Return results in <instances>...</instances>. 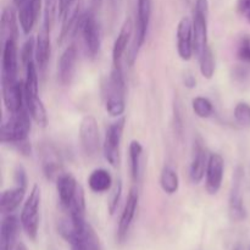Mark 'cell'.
<instances>
[{"label": "cell", "mask_w": 250, "mask_h": 250, "mask_svg": "<svg viewBox=\"0 0 250 250\" xmlns=\"http://www.w3.org/2000/svg\"><path fill=\"white\" fill-rule=\"evenodd\" d=\"M234 121L238 126L248 128L250 127V105L246 102H239L233 111Z\"/></svg>", "instance_id": "obj_30"}, {"label": "cell", "mask_w": 250, "mask_h": 250, "mask_svg": "<svg viewBox=\"0 0 250 250\" xmlns=\"http://www.w3.org/2000/svg\"><path fill=\"white\" fill-rule=\"evenodd\" d=\"M193 38H194V54H200L209 46L208 43V24H209V1L195 0L193 10Z\"/></svg>", "instance_id": "obj_6"}, {"label": "cell", "mask_w": 250, "mask_h": 250, "mask_svg": "<svg viewBox=\"0 0 250 250\" xmlns=\"http://www.w3.org/2000/svg\"><path fill=\"white\" fill-rule=\"evenodd\" d=\"M192 109L199 119H209L214 115V104L205 97H195L192 100Z\"/></svg>", "instance_id": "obj_29"}, {"label": "cell", "mask_w": 250, "mask_h": 250, "mask_svg": "<svg viewBox=\"0 0 250 250\" xmlns=\"http://www.w3.org/2000/svg\"><path fill=\"white\" fill-rule=\"evenodd\" d=\"M31 120L26 106L20 111L10 114L9 119L1 125V143L15 146L24 155H31V146L28 144Z\"/></svg>", "instance_id": "obj_1"}, {"label": "cell", "mask_w": 250, "mask_h": 250, "mask_svg": "<svg viewBox=\"0 0 250 250\" xmlns=\"http://www.w3.org/2000/svg\"><path fill=\"white\" fill-rule=\"evenodd\" d=\"M19 27H17L16 12L12 7L7 6L1 14V43L7 39H17Z\"/></svg>", "instance_id": "obj_25"}, {"label": "cell", "mask_w": 250, "mask_h": 250, "mask_svg": "<svg viewBox=\"0 0 250 250\" xmlns=\"http://www.w3.org/2000/svg\"><path fill=\"white\" fill-rule=\"evenodd\" d=\"M129 167L133 183L141 182L142 177V160H143V146L141 142L132 141L129 143Z\"/></svg>", "instance_id": "obj_26"}, {"label": "cell", "mask_w": 250, "mask_h": 250, "mask_svg": "<svg viewBox=\"0 0 250 250\" xmlns=\"http://www.w3.org/2000/svg\"><path fill=\"white\" fill-rule=\"evenodd\" d=\"M122 197V182L119 180L117 182L114 183L111 188V193H110L109 204H107V209H109L110 215H114L116 212L117 208H119L120 202H121Z\"/></svg>", "instance_id": "obj_32"}, {"label": "cell", "mask_w": 250, "mask_h": 250, "mask_svg": "<svg viewBox=\"0 0 250 250\" xmlns=\"http://www.w3.org/2000/svg\"><path fill=\"white\" fill-rule=\"evenodd\" d=\"M105 109L114 117H121L126 110V81L122 67H112L105 84Z\"/></svg>", "instance_id": "obj_2"}, {"label": "cell", "mask_w": 250, "mask_h": 250, "mask_svg": "<svg viewBox=\"0 0 250 250\" xmlns=\"http://www.w3.org/2000/svg\"><path fill=\"white\" fill-rule=\"evenodd\" d=\"M17 80H19L17 39H7L2 43L1 83L15 82Z\"/></svg>", "instance_id": "obj_10"}, {"label": "cell", "mask_w": 250, "mask_h": 250, "mask_svg": "<svg viewBox=\"0 0 250 250\" xmlns=\"http://www.w3.org/2000/svg\"><path fill=\"white\" fill-rule=\"evenodd\" d=\"M207 146L202 137H197L193 143L192 160L189 165V178L194 185H198L205 177L208 167V161H209Z\"/></svg>", "instance_id": "obj_12"}, {"label": "cell", "mask_w": 250, "mask_h": 250, "mask_svg": "<svg viewBox=\"0 0 250 250\" xmlns=\"http://www.w3.org/2000/svg\"><path fill=\"white\" fill-rule=\"evenodd\" d=\"M88 186L90 190L94 193H106L110 192L114 186L111 173L105 168H95L88 177Z\"/></svg>", "instance_id": "obj_24"}, {"label": "cell", "mask_w": 250, "mask_h": 250, "mask_svg": "<svg viewBox=\"0 0 250 250\" xmlns=\"http://www.w3.org/2000/svg\"><path fill=\"white\" fill-rule=\"evenodd\" d=\"M41 203H42V192L41 187L38 185H34L32 187L31 193L27 197L26 202L22 207L21 215H20V221L21 227L23 229L24 233L31 241H36L38 236L39 229V212H41Z\"/></svg>", "instance_id": "obj_4"}, {"label": "cell", "mask_w": 250, "mask_h": 250, "mask_svg": "<svg viewBox=\"0 0 250 250\" xmlns=\"http://www.w3.org/2000/svg\"><path fill=\"white\" fill-rule=\"evenodd\" d=\"M70 1L71 0H60V1H59V15H60L61 12L66 9V6H67L68 2Z\"/></svg>", "instance_id": "obj_37"}, {"label": "cell", "mask_w": 250, "mask_h": 250, "mask_svg": "<svg viewBox=\"0 0 250 250\" xmlns=\"http://www.w3.org/2000/svg\"><path fill=\"white\" fill-rule=\"evenodd\" d=\"M14 181L16 186H21V187L27 188V175L26 170L22 167L21 165H17L14 172Z\"/></svg>", "instance_id": "obj_34"}, {"label": "cell", "mask_w": 250, "mask_h": 250, "mask_svg": "<svg viewBox=\"0 0 250 250\" xmlns=\"http://www.w3.org/2000/svg\"><path fill=\"white\" fill-rule=\"evenodd\" d=\"M133 28L134 26L131 17H127L117 34V38L115 39L114 46H112V67H122V59H124L127 46L131 41Z\"/></svg>", "instance_id": "obj_20"}, {"label": "cell", "mask_w": 250, "mask_h": 250, "mask_svg": "<svg viewBox=\"0 0 250 250\" xmlns=\"http://www.w3.org/2000/svg\"><path fill=\"white\" fill-rule=\"evenodd\" d=\"M50 27L51 24L44 22L41 32L38 33L36 39V63L39 72H44L48 67L49 59L51 54L50 44Z\"/></svg>", "instance_id": "obj_18"}, {"label": "cell", "mask_w": 250, "mask_h": 250, "mask_svg": "<svg viewBox=\"0 0 250 250\" xmlns=\"http://www.w3.org/2000/svg\"><path fill=\"white\" fill-rule=\"evenodd\" d=\"M244 171L241 166L234 170L229 198V215L233 222H241L247 219V209L243 197Z\"/></svg>", "instance_id": "obj_8"}, {"label": "cell", "mask_w": 250, "mask_h": 250, "mask_svg": "<svg viewBox=\"0 0 250 250\" xmlns=\"http://www.w3.org/2000/svg\"><path fill=\"white\" fill-rule=\"evenodd\" d=\"M250 66H237L233 70V78L238 84H248L250 82Z\"/></svg>", "instance_id": "obj_33"}, {"label": "cell", "mask_w": 250, "mask_h": 250, "mask_svg": "<svg viewBox=\"0 0 250 250\" xmlns=\"http://www.w3.org/2000/svg\"><path fill=\"white\" fill-rule=\"evenodd\" d=\"M161 189L168 195H173L178 192L180 188V177L177 171L171 166H165L160 175Z\"/></svg>", "instance_id": "obj_27"}, {"label": "cell", "mask_w": 250, "mask_h": 250, "mask_svg": "<svg viewBox=\"0 0 250 250\" xmlns=\"http://www.w3.org/2000/svg\"><path fill=\"white\" fill-rule=\"evenodd\" d=\"M42 170L49 181H56L62 173V158L54 144L44 143L41 146Z\"/></svg>", "instance_id": "obj_11"}, {"label": "cell", "mask_w": 250, "mask_h": 250, "mask_svg": "<svg viewBox=\"0 0 250 250\" xmlns=\"http://www.w3.org/2000/svg\"><path fill=\"white\" fill-rule=\"evenodd\" d=\"M82 5L83 0H71L67 6H66V9L60 14V16L62 17L60 43H62L63 39L67 38L71 33H75V28L78 23V20L83 14Z\"/></svg>", "instance_id": "obj_21"}, {"label": "cell", "mask_w": 250, "mask_h": 250, "mask_svg": "<svg viewBox=\"0 0 250 250\" xmlns=\"http://www.w3.org/2000/svg\"><path fill=\"white\" fill-rule=\"evenodd\" d=\"M75 33H78L82 38L87 55L95 58L99 54L100 45H102V34H100V27L97 17L92 10L83 12L78 20Z\"/></svg>", "instance_id": "obj_3"}, {"label": "cell", "mask_w": 250, "mask_h": 250, "mask_svg": "<svg viewBox=\"0 0 250 250\" xmlns=\"http://www.w3.org/2000/svg\"><path fill=\"white\" fill-rule=\"evenodd\" d=\"M77 48L71 44L61 54L58 61V78L59 82L67 87L72 83L77 68Z\"/></svg>", "instance_id": "obj_16"}, {"label": "cell", "mask_w": 250, "mask_h": 250, "mask_svg": "<svg viewBox=\"0 0 250 250\" xmlns=\"http://www.w3.org/2000/svg\"><path fill=\"white\" fill-rule=\"evenodd\" d=\"M138 204H139L138 189H137V188H132L128 193L126 204H125L121 217H120L119 227H117L116 238L120 244H122L125 241H126L127 234H128L129 229H131L132 226V222H133L134 216H136L137 209H138Z\"/></svg>", "instance_id": "obj_13"}, {"label": "cell", "mask_w": 250, "mask_h": 250, "mask_svg": "<svg viewBox=\"0 0 250 250\" xmlns=\"http://www.w3.org/2000/svg\"><path fill=\"white\" fill-rule=\"evenodd\" d=\"M26 189L27 188L21 187V186H15L14 188H9L1 193L0 210L4 216L12 214L22 204L26 195Z\"/></svg>", "instance_id": "obj_23"}, {"label": "cell", "mask_w": 250, "mask_h": 250, "mask_svg": "<svg viewBox=\"0 0 250 250\" xmlns=\"http://www.w3.org/2000/svg\"><path fill=\"white\" fill-rule=\"evenodd\" d=\"M99 127L93 115H85L80 124V142L87 156L97 155L99 151Z\"/></svg>", "instance_id": "obj_9"}, {"label": "cell", "mask_w": 250, "mask_h": 250, "mask_svg": "<svg viewBox=\"0 0 250 250\" xmlns=\"http://www.w3.org/2000/svg\"><path fill=\"white\" fill-rule=\"evenodd\" d=\"M199 59V68H200V73L204 78L207 80H211L214 77L215 73V58H214V53H212V49L210 46H208L200 56H198Z\"/></svg>", "instance_id": "obj_28"}, {"label": "cell", "mask_w": 250, "mask_h": 250, "mask_svg": "<svg viewBox=\"0 0 250 250\" xmlns=\"http://www.w3.org/2000/svg\"><path fill=\"white\" fill-rule=\"evenodd\" d=\"M237 58L242 63L250 66V36L248 34L239 39L237 45Z\"/></svg>", "instance_id": "obj_31"}, {"label": "cell", "mask_w": 250, "mask_h": 250, "mask_svg": "<svg viewBox=\"0 0 250 250\" xmlns=\"http://www.w3.org/2000/svg\"><path fill=\"white\" fill-rule=\"evenodd\" d=\"M237 10L250 23V0H238L237 1Z\"/></svg>", "instance_id": "obj_35"}, {"label": "cell", "mask_w": 250, "mask_h": 250, "mask_svg": "<svg viewBox=\"0 0 250 250\" xmlns=\"http://www.w3.org/2000/svg\"><path fill=\"white\" fill-rule=\"evenodd\" d=\"M92 2L93 5H94V7H98V9H99L103 4V0H92Z\"/></svg>", "instance_id": "obj_39"}, {"label": "cell", "mask_w": 250, "mask_h": 250, "mask_svg": "<svg viewBox=\"0 0 250 250\" xmlns=\"http://www.w3.org/2000/svg\"><path fill=\"white\" fill-rule=\"evenodd\" d=\"M126 126L125 116L117 117L105 132L104 143H103V153L104 158L111 166H117L120 164V151H121V142L124 136V129Z\"/></svg>", "instance_id": "obj_7"}, {"label": "cell", "mask_w": 250, "mask_h": 250, "mask_svg": "<svg viewBox=\"0 0 250 250\" xmlns=\"http://www.w3.org/2000/svg\"><path fill=\"white\" fill-rule=\"evenodd\" d=\"M177 53L183 61H189L194 55V38H193V23L189 17H182L178 22Z\"/></svg>", "instance_id": "obj_15"}, {"label": "cell", "mask_w": 250, "mask_h": 250, "mask_svg": "<svg viewBox=\"0 0 250 250\" xmlns=\"http://www.w3.org/2000/svg\"><path fill=\"white\" fill-rule=\"evenodd\" d=\"M55 182L56 192H58L61 208L63 210H67L70 205L72 204L76 195L82 189V186L80 185V182H77V180L71 173H61Z\"/></svg>", "instance_id": "obj_17"}, {"label": "cell", "mask_w": 250, "mask_h": 250, "mask_svg": "<svg viewBox=\"0 0 250 250\" xmlns=\"http://www.w3.org/2000/svg\"><path fill=\"white\" fill-rule=\"evenodd\" d=\"M225 173V160L221 154H210L205 173V189L209 194L215 195L221 189Z\"/></svg>", "instance_id": "obj_14"}, {"label": "cell", "mask_w": 250, "mask_h": 250, "mask_svg": "<svg viewBox=\"0 0 250 250\" xmlns=\"http://www.w3.org/2000/svg\"><path fill=\"white\" fill-rule=\"evenodd\" d=\"M43 0H27L21 7H19V21L22 32L29 34L41 15Z\"/></svg>", "instance_id": "obj_22"}, {"label": "cell", "mask_w": 250, "mask_h": 250, "mask_svg": "<svg viewBox=\"0 0 250 250\" xmlns=\"http://www.w3.org/2000/svg\"><path fill=\"white\" fill-rule=\"evenodd\" d=\"M183 83H185L186 87L188 88H194L195 84H197V80L193 76V73L186 72L185 76H183Z\"/></svg>", "instance_id": "obj_36"}, {"label": "cell", "mask_w": 250, "mask_h": 250, "mask_svg": "<svg viewBox=\"0 0 250 250\" xmlns=\"http://www.w3.org/2000/svg\"><path fill=\"white\" fill-rule=\"evenodd\" d=\"M20 221L14 214L5 215L0 227V250H15L20 232Z\"/></svg>", "instance_id": "obj_19"}, {"label": "cell", "mask_w": 250, "mask_h": 250, "mask_svg": "<svg viewBox=\"0 0 250 250\" xmlns=\"http://www.w3.org/2000/svg\"><path fill=\"white\" fill-rule=\"evenodd\" d=\"M26 1H27V0H14V4H15V6L19 9V7H21L22 5H23Z\"/></svg>", "instance_id": "obj_38"}, {"label": "cell", "mask_w": 250, "mask_h": 250, "mask_svg": "<svg viewBox=\"0 0 250 250\" xmlns=\"http://www.w3.org/2000/svg\"><path fill=\"white\" fill-rule=\"evenodd\" d=\"M151 19V0H137V20H136V33H134L133 45L128 56V63L133 65L138 58L142 46L144 45L148 36L149 24Z\"/></svg>", "instance_id": "obj_5"}]
</instances>
